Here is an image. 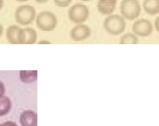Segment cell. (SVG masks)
<instances>
[{
	"label": "cell",
	"mask_w": 159,
	"mask_h": 126,
	"mask_svg": "<svg viewBox=\"0 0 159 126\" xmlns=\"http://www.w3.org/2000/svg\"><path fill=\"white\" fill-rule=\"evenodd\" d=\"M11 106L12 104L9 98L5 97L0 99V116L8 114L11 109Z\"/></svg>",
	"instance_id": "9a60e30c"
},
{
	"label": "cell",
	"mask_w": 159,
	"mask_h": 126,
	"mask_svg": "<svg viewBox=\"0 0 159 126\" xmlns=\"http://www.w3.org/2000/svg\"><path fill=\"white\" fill-rule=\"evenodd\" d=\"M20 78L24 84L34 83L37 80V71H20Z\"/></svg>",
	"instance_id": "4fadbf2b"
},
{
	"label": "cell",
	"mask_w": 159,
	"mask_h": 126,
	"mask_svg": "<svg viewBox=\"0 0 159 126\" xmlns=\"http://www.w3.org/2000/svg\"><path fill=\"white\" fill-rule=\"evenodd\" d=\"M37 40V33L33 28L21 29L20 33V44H34Z\"/></svg>",
	"instance_id": "ba28073f"
},
{
	"label": "cell",
	"mask_w": 159,
	"mask_h": 126,
	"mask_svg": "<svg viewBox=\"0 0 159 126\" xmlns=\"http://www.w3.org/2000/svg\"><path fill=\"white\" fill-rule=\"evenodd\" d=\"M73 0H54V4L61 8H65L69 6Z\"/></svg>",
	"instance_id": "2e32d148"
},
{
	"label": "cell",
	"mask_w": 159,
	"mask_h": 126,
	"mask_svg": "<svg viewBox=\"0 0 159 126\" xmlns=\"http://www.w3.org/2000/svg\"><path fill=\"white\" fill-rule=\"evenodd\" d=\"M36 9L30 5L20 6L16 9V21L22 26H28L31 24L36 19Z\"/></svg>",
	"instance_id": "277c9868"
},
{
	"label": "cell",
	"mask_w": 159,
	"mask_h": 126,
	"mask_svg": "<svg viewBox=\"0 0 159 126\" xmlns=\"http://www.w3.org/2000/svg\"><path fill=\"white\" fill-rule=\"evenodd\" d=\"M38 43L39 44H50V43H51L50 41H48V40H40V41H39Z\"/></svg>",
	"instance_id": "ffe728a7"
},
{
	"label": "cell",
	"mask_w": 159,
	"mask_h": 126,
	"mask_svg": "<svg viewBox=\"0 0 159 126\" xmlns=\"http://www.w3.org/2000/svg\"><path fill=\"white\" fill-rule=\"evenodd\" d=\"M5 93V87L3 85V84L0 81V98H2L3 96Z\"/></svg>",
	"instance_id": "e0dca14e"
},
{
	"label": "cell",
	"mask_w": 159,
	"mask_h": 126,
	"mask_svg": "<svg viewBox=\"0 0 159 126\" xmlns=\"http://www.w3.org/2000/svg\"><path fill=\"white\" fill-rule=\"evenodd\" d=\"M69 20L75 24L85 23L89 16V9L84 4H75L69 8L68 11Z\"/></svg>",
	"instance_id": "5b68a950"
},
{
	"label": "cell",
	"mask_w": 159,
	"mask_h": 126,
	"mask_svg": "<svg viewBox=\"0 0 159 126\" xmlns=\"http://www.w3.org/2000/svg\"><path fill=\"white\" fill-rule=\"evenodd\" d=\"M21 28L16 25L9 26L6 30V37L9 42L12 44H20V33Z\"/></svg>",
	"instance_id": "8fae6325"
},
{
	"label": "cell",
	"mask_w": 159,
	"mask_h": 126,
	"mask_svg": "<svg viewBox=\"0 0 159 126\" xmlns=\"http://www.w3.org/2000/svg\"><path fill=\"white\" fill-rule=\"evenodd\" d=\"M0 126H2V125H0Z\"/></svg>",
	"instance_id": "484cf974"
},
{
	"label": "cell",
	"mask_w": 159,
	"mask_h": 126,
	"mask_svg": "<svg viewBox=\"0 0 159 126\" xmlns=\"http://www.w3.org/2000/svg\"><path fill=\"white\" fill-rule=\"evenodd\" d=\"M121 15L125 20L133 21L139 17L141 7L138 0H123L120 5Z\"/></svg>",
	"instance_id": "3957f363"
},
{
	"label": "cell",
	"mask_w": 159,
	"mask_h": 126,
	"mask_svg": "<svg viewBox=\"0 0 159 126\" xmlns=\"http://www.w3.org/2000/svg\"><path fill=\"white\" fill-rule=\"evenodd\" d=\"M79 1H82V2H89L91 0H79Z\"/></svg>",
	"instance_id": "d4e9b609"
},
{
	"label": "cell",
	"mask_w": 159,
	"mask_h": 126,
	"mask_svg": "<svg viewBox=\"0 0 159 126\" xmlns=\"http://www.w3.org/2000/svg\"><path fill=\"white\" fill-rule=\"evenodd\" d=\"M3 6V0H0V9L2 8Z\"/></svg>",
	"instance_id": "603a6c76"
},
{
	"label": "cell",
	"mask_w": 159,
	"mask_h": 126,
	"mask_svg": "<svg viewBox=\"0 0 159 126\" xmlns=\"http://www.w3.org/2000/svg\"><path fill=\"white\" fill-rule=\"evenodd\" d=\"M57 24V16L51 11H42L36 16V25L37 28L43 32H51L54 30Z\"/></svg>",
	"instance_id": "7a4b0ae2"
},
{
	"label": "cell",
	"mask_w": 159,
	"mask_h": 126,
	"mask_svg": "<svg viewBox=\"0 0 159 126\" xmlns=\"http://www.w3.org/2000/svg\"><path fill=\"white\" fill-rule=\"evenodd\" d=\"M34 1L37 3H46L48 0H34Z\"/></svg>",
	"instance_id": "44dd1931"
},
{
	"label": "cell",
	"mask_w": 159,
	"mask_h": 126,
	"mask_svg": "<svg viewBox=\"0 0 159 126\" xmlns=\"http://www.w3.org/2000/svg\"><path fill=\"white\" fill-rule=\"evenodd\" d=\"M118 0H99L98 11L102 15H110L115 10Z\"/></svg>",
	"instance_id": "9c48e42d"
},
{
	"label": "cell",
	"mask_w": 159,
	"mask_h": 126,
	"mask_svg": "<svg viewBox=\"0 0 159 126\" xmlns=\"http://www.w3.org/2000/svg\"><path fill=\"white\" fill-rule=\"evenodd\" d=\"M155 29L157 30V32L159 33V16L157 17V19L155 21Z\"/></svg>",
	"instance_id": "ac0fdd59"
},
{
	"label": "cell",
	"mask_w": 159,
	"mask_h": 126,
	"mask_svg": "<svg viewBox=\"0 0 159 126\" xmlns=\"http://www.w3.org/2000/svg\"><path fill=\"white\" fill-rule=\"evenodd\" d=\"M22 126H37V114L30 110L22 112L20 117Z\"/></svg>",
	"instance_id": "30bf717a"
},
{
	"label": "cell",
	"mask_w": 159,
	"mask_h": 126,
	"mask_svg": "<svg viewBox=\"0 0 159 126\" xmlns=\"http://www.w3.org/2000/svg\"><path fill=\"white\" fill-rule=\"evenodd\" d=\"M2 125V126H18L15 123V122H6Z\"/></svg>",
	"instance_id": "d6986e66"
},
{
	"label": "cell",
	"mask_w": 159,
	"mask_h": 126,
	"mask_svg": "<svg viewBox=\"0 0 159 126\" xmlns=\"http://www.w3.org/2000/svg\"><path fill=\"white\" fill-rule=\"evenodd\" d=\"M18 2H27L28 0H16Z\"/></svg>",
	"instance_id": "cb8c5ba5"
},
{
	"label": "cell",
	"mask_w": 159,
	"mask_h": 126,
	"mask_svg": "<svg viewBox=\"0 0 159 126\" xmlns=\"http://www.w3.org/2000/svg\"><path fill=\"white\" fill-rule=\"evenodd\" d=\"M92 30L87 25L77 24L70 31V37L73 41L80 42L87 40L91 36Z\"/></svg>",
	"instance_id": "52a82bcc"
},
{
	"label": "cell",
	"mask_w": 159,
	"mask_h": 126,
	"mask_svg": "<svg viewBox=\"0 0 159 126\" xmlns=\"http://www.w3.org/2000/svg\"><path fill=\"white\" fill-rule=\"evenodd\" d=\"M133 33L141 37H149L153 32V26L150 20L141 18L135 20L132 26Z\"/></svg>",
	"instance_id": "8992f818"
},
{
	"label": "cell",
	"mask_w": 159,
	"mask_h": 126,
	"mask_svg": "<svg viewBox=\"0 0 159 126\" xmlns=\"http://www.w3.org/2000/svg\"><path fill=\"white\" fill-rule=\"evenodd\" d=\"M143 8L148 15H157L159 13V0H144Z\"/></svg>",
	"instance_id": "7c38bea8"
},
{
	"label": "cell",
	"mask_w": 159,
	"mask_h": 126,
	"mask_svg": "<svg viewBox=\"0 0 159 126\" xmlns=\"http://www.w3.org/2000/svg\"><path fill=\"white\" fill-rule=\"evenodd\" d=\"M120 44H138V38L133 33H127L120 39Z\"/></svg>",
	"instance_id": "5bb4252c"
},
{
	"label": "cell",
	"mask_w": 159,
	"mask_h": 126,
	"mask_svg": "<svg viewBox=\"0 0 159 126\" xmlns=\"http://www.w3.org/2000/svg\"><path fill=\"white\" fill-rule=\"evenodd\" d=\"M126 20L121 15L111 14L105 19L103 26L105 30L110 35L117 36L123 33L126 29Z\"/></svg>",
	"instance_id": "6da1fadb"
},
{
	"label": "cell",
	"mask_w": 159,
	"mask_h": 126,
	"mask_svg": "<svg viewBox=\"0 0 159 126\" xmlns=\"http://www.w3.org/2000/svg\"><path fill=\"white\" fill-rule=\"evenodd\" d=\"M2 31H3V28L2 26V25L0 24V37H1L2 33Z\"/></svg>",
	"instance_id": "7402d4cb"
}]
</instances>
